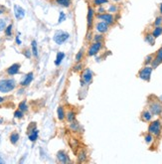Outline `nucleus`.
I'll list each match as a JSON object with an SVG mask.
<instances>
[{
    "label": "nucleus",
    "mask_w": 162,
    "mask_h": 164,
    "mask_svg": "<svg viewBox=\"0 0 162 164\" xmlns=\"http://www.w3.org/2000/svg\"><path fill=\"white\" fill-rule=\"evenodd\" d=\"M18 109H21L22 112H27V110H28V105H27L26 101H23L20 102L19 105H18Z\"/></svg>",
    "instance_id": "29"
},
{
    "label": "nucleus",
    "mask_w": 162,
    "mask_h": 164,
    "mask_svg": "<svg viewBox=\"0 0 162 164\" xmlns=\"http://www.w3.org/2000/svg\"><path fill=\"white\" fill-rule=\"evenodd\" d=\"M2 122H3V120H2V118H0V124H1Z\"/></svg>",
    "instance_id": "49"
},
{
    "label": "nucleus",
    "mask_w": 162,
    "mask_h": 164,
    "mask_svg": "<svg viewBox=\"0 0 162 164\" xmlns=\"http://www.w3.org/2000/svg\"><path fill=\"white\" fill-rule=\"evenodd\" d=\"M78 159H79V162H85L87 160V153L85 152V151L80 152L79 156H78Z\"/></svg>",
    "instance_id": "30"
},
{
    "label": "nucleus",
    "mask_w": 162,
    "mask_h": 164,
    "mask_svg": "<svg viewBox=\"0 0 162 164\" xmlns=\"http://www.w3.org/2000/svg\"><path fill=\"white\" fill-rule=\"evenodd\" d=\"M16 43H17V45H21V40H20L19 39V36H17V37H16Z\"/></svg>",
    "instance_id": "43"
},
{
    "label": "nucleus",
    "mask_w": 162,
    "mask_h": 164,
    "mask_svg": "<svg viewBox=\"0 0 162 164\" xmlns=\"http://www.w3.org/2000/svg\"><path fill=\"white\" fill-rule=\"evenodd\" d=\"M159 12H160V14H162V3L159 5Z\"/></svg>",
    "instance_id": "44"
},
{
    "label": "nucleus",
    "mask_w": 162,
    "mask_h": 164,
    "mask_svg": "<svg viewBox=\"0 0 162 164\" xmlns=\"http://www.w3.org/2000/svg\"><path fill=\"white\" fill-rule=\"evenodd\" d=\"M76 116L77 113L74 112V110H69V112L66 113V118L69 122H73L76 120Z\"/></svg>",
    "instance_id": "17"
},
{
    "label": "nucleus",
    "mask_w": 162,
    "mask_h": 164,
    "mask_svg": "<svg viewBox=\"0 0 162 164\" xmlns=\"http://www.w3.org/2000/svg\"><path fill=\"white\" fill-rule=\"evenodd\" d=\"M92 77H94V73L92 72V70L89 69V68L85 69L83 74H82V81H81V85L85 86V85L90 84L92 81Z\"/></svg>",
    "instance_id": "6"
},
{
    "label": "nucleus",
    "mask_w": 162,
    "mask_h": 164,
    "mask_svg": "<svg viewBox=\"0 0 162 164\" xmlns=\"http://www.w3.org/2000/svg\"><path fill=\"white\" fill-rule=\"evenodd\" d=\"M24 54H25V56L27 57L28 59L31 58V51H29V50H26L25 52H24Z\"/></svg>",
    "instance_id": "42"
},
{
    "label": "nucleus",
    "mask_w": 162,
    "mask_h": 164,
    "mask_svg": "<svg viewBox=\"0 0 162 164\" xmlns=\"http://www.w3.org/2000/svg\"><path fill=\"white\" fill-rule=\"evenodd\" d=\"M162 63V47L158 49L155 58L152 61V68H156Z\"/></svg>",
    "instance_id": "12"
},
{
    "label": "nucleus",
    "mask_w": 162,
    "mask_h": 164,
    "mask_svg": "<svg viewBox=\"0 0 162 164\" xmlns=\"http://www.w3.org/2000/svg\"><path fill=\"white\" fill-rule=\"evenodd\" d=\"M96 14H102V13H104V12H107V9L104 7V5L103 6H99L98 9L96 10Z\"/></svg>",
    "instance_id": "37"
},
{
    "label": "nucleus",
    "mask_w": 162,
    "mask_h": 164,
    "mask_svg": "<svg viewBox=\"0 0 162 164\" xmlns=\"http://www.w3.org/2000/svg\"><path fill=\"white\" fill-rule=\"evenodd\" d=\"M57 159H58V160L60 162H62V163H67V162L70 161L68 154L65 152L64 150H60L59 152L57 153Z\"/></svg>",
    "instance_id": "14"
},
{
    "label": "nucleus",
    "mask_w": 162,
    "mask_h": 164,
    "mask_svg": "<svg viewBox=\"0 0 162 164\" xmlns=\"http://www.w3.org/2000/svg\"><path fill=\"white\" fill-rule=\"evenodd\" d=\"M160 100H161V101H162V96H161V97H160Z\"/></svg>",
    "instance_id": "50"
},
{
    "label": "nucleus",
    "mask_w": 162,
    "mask_h": 164,
    "mask_svg": "<svg viewBox=\"0 0 162 164\" xmlns=\"http://www.w3.org/2000/svg\"><path fill=\"white\" fill-rule=\"evenodd\" d=\"M64 58H65V53L64 52H58V54H57V57H56V60H55V65L56 66L61 65V63H62Z\"/></svg>",
    "instance_id": "20"
},
{
    "label": "nucleus",
    "mask_w": 162,
    "mask_h": 164,
    "mask_svg": "<svg viewBox=\"0 0 162 164\" xmlns=\"http://www.w3.org/2000/svg\"><path fill=\"white\" fill-rule=\"evenodd\" d=\"M6 29V21L3 19H0V31H3Z\"/></svg>",
    "instance_id": "36"
},
{
    "label": "nucleus",
    "mask_w": 162,
    "mask_h": 164,
    "mask_svg": "<svg viewBox=\"0 0 162 164\" xmlns=\"http://www.w3.org/2000/svg\"><path fill=\"white\" fill-rule=\"evenodd\" d=\"M31 46H32V55L35 57H38V47H37V42H36L35 40L32 41Z\"/></svg>",
    "instance_id": "25"
},
{
    "label": "nucleus",
    "mask_w": 162,
    "mask_h": 164,
    "mask_svg": "<svg viewBox=\"0 0 162 164\" xmlns=\"http://www.w3.org/2000/svg\"><path fill=\"white\" fill-rule=\"evenodd\" d=\"M103 48V42H94L92 43V45L90 46L88 50V56H96L99 54V52L102 50Z\"/></svg>",
    "instance_id": "7"
},
{
    "label": "nucleus",
    "mask_w": 162,
    "mask_h": 164,
    "mask_svg": "<svg viewBox=\"0 0 162 164\" xmlns=\"http://www.w3.org/2000/svg\"><path fill=\"white\" fill-rule=\"evenodd\" d=\"M69 38H70V34H69L68 32L63 31V30L57 31V32L55 33V34H54V37H53V39H54V41H55V43H56V44H58V45H62V44H64Z\"/></svg>",
    "instance_id": "3"
},
{
    "label": "nucleus",
    "mask_w": 162,
    "mask_h": 164,
    "mask_svg": "<svg viewBox=\"0 0 162 164\" xmlns=\"http://www.w3.org/2000/svg\"><path fill=\"white\" fill-rule=\"evenodd\" d=\"M144 140L146 143H151L153 141V135L151 133H148L145 135V137H144Z\"/></svg>",
    "instance_id": "33"
},
{
    "label": "nucleus",
    "mask_w": 162,
    "mask_h": 164,
    "mask_svg": "<svg viewBox=\"0 0 162 164\" xmlns=\"http://www.w3.org/2000/svg\"><path fill=\"white\" fill-rule=\"evenodd\" d=\"M66 18H67V16H66V14H65V12L61 11V12H60V15H59L58 23H59V24H60V23H63L65 20H66Z\"/></svg>",
    "instance_id": "31"
},
{
    "label": "nucleus",
    "mask_w": 162,
    "mask_h": 164,
    "mask_svg": "<svg viewBox=\"0 0 162 164\" xmlns=\"http://www.w3.org/2000/svg\"><path fill=\"white\" fill-rule=\"evenodd\" d=\"M155 37L152 35V33H148V34L145 35V41L149 44V45H151V46H153L155 43Z\"/></svg>",
    "instance_id": "19"
},
{
    "label": "nucleus",
    "mask_w": 162,
    "mask_h": 164,
    "mask_svg": "<svg viewBox=\"0 0 162 164\" xmlns=\"http://www.w3.org/2000/svg\"><path fill=\"white\" fill-rule=\"evenodd\" d=\"M23 113L21 109H17V110H15V113H14V117L15 118H22L23 117Z\"/></svg>",
    "instance_id": "35"
},
{
    "label": "nucleus",
    "mask_w": 162,
    "mask_h": 164,
    "mask_svg": "<svg viewBox=\"0 0 162 164\" xmlns=\"http://www.w3.org/2000/svg\"><path fill=\"white\" fill-rule=\"evenodd\" d=\"M12 29H13V25H12V24L8 25V26L6 27V29H5V35H6V36H11V34H12Z\"/></svg>",
    "instance_id": "34"
},
{
    "label": "nucleus",
    "mask_w": 162,
    "mask_h": 164,
    "mask_svg": "<svg viewBox=\"0 0 162 164\" xmlns=\"http://www.w3.org/2000/svg\"><path fill=\"white\" fill-rule=\"evenodd\" d=\"M92 39V34L91 33V31H89L88 34H87V40L88 41H91Z\"/></svg>",
    "instance_id": "41"
},
{
    "label": "nucleus",
    "mask_w": 162,
    "mask_h": 164,
    "mask_svg": "<svg viewBox=\"0 0 162 164\" xmlns=\"http://www.w3.org/2000/svg\"><path fill=\"white\" fill-rule=\"evenodd\" d=\"M92 3L94 7H99L104 5V4H107L108 0H92Z\"/></svg>",
    "instance_id": "22"
},
{
    "label": "nucleus",
    "mask_w": 162,
    "mask_h": 164,
    "mask_svg": "<svg viewBox=\"0 0 162 164\" xmlns=\"http://www.w3.org/2000/svg\"><path fill=\"white\" fill-rule=\"evenodd\" d=\"M148 132L151 133L152 135H155V136H159V134L161 133V122H160V120L152 121L148 126Z\"/></svg>",
    "instance_id": "5"
},
{
    "label": "nucleus",
    "mask_w": 162,
    "mask_h": 164,
    "mask_svg": "<svg viewBox=\"0 0 162 164\" xmlns=\"http://www.w3.org/2000/svg\"><path fill=\"white\" fill-rule=\"evenodd\" d=\"M4 101H5V98H4V97H0V104H2V102H3Z\"/></svg>",
    "instance_id": "45"
},
{
    "label": "nucleus",
    "mask_w": 162,
    "mask_h": 164,
    "mask_svg": "<svg viewBox=\"0 0 162 164\" xmlns=\"http://www.w3.org/2000/svg\"><path fill=\"white\" fill-rule=\"evenodd\" d=\"M112 1H115V2H119V1H121V0H112Z\"/></svg>",
    "instance_id": "48"
},
{
    "label": "nucleus",
    "mask_w": 162,
    "mask_h": 164,
    "mask_svg": "<svg viewBox=\"0 0 162 164\" xmlns=\"http://www.w3.org/2000/svg\"><path fill=\"white\" fill-rule=\"evenodd\" d=\"M141 118L144 121H150L152 118V113L150 110H144V112L141 113Z\"/></svg>",
    "instance_id": "18"
},
{
    "label": "nucleus",
    "mask_w": 162,
    "mask_h": 164,
    "mask_svg": "<svg viewBox=\"0 0 162 164\" xmlns=\"http://www.w3.org/2000/svg\"><path fill=\"white\" fill-rule=\"evenodd\" d=\"M77 64H78V65H76V66H75V67H74V70H75V71H77V72H78V71H81V70L83 69V65H82V64H80V63H77Z\"/></svg>",
    "instance_id": "40"
},
{
    "label": "nucleus",
    "mask_w": 162,
    "mask_h": 164,
    "mask_svg": "<svg viewBox=\"0 0 162 164\" xmlns=\"http://www.w3.org/2000/svg\"><path fill=\"white\" fill-rule=\"evenodd\" d=\"M117 11H119V7H117V5H115V4H111V5H108L107 12H109V13L115 14Z\"/></svg>",
    "instance_id": "27"
},
{
    "label": "nucleus",
    "mask_w": 162,
    "mask_h": 164,
    "mask_svg": "<svg viewBox=\"0 0 162 164\" xmlns=\"http://www.w3.org/2000/svg\"><path fill=\"white\" fill-rule=\"evenodd\" d=\"M57 113H58V118L60 120H63L64 118L66 117V113H65L63 106H59L58 109H57Z\"/></svg>",
    "instance_id": "23"
},
{
    "label": "nucleus",
    "mask_w": 162,
    "mask_h": 164,
    "mask_svg": "<svg viewBox=\"0 0 162 164\" xmlns=\"http://www.w3.org/2000/svg\"><path fill=\"white\" fill-rule=\"evenodd\" d=\"M19 70H20V64L15 63L13 65H11L10 67L7 69V74L9 76H14L19 72Z\"/></svg>",
    "instance_id": "15"
},
{
    "label": "nucleus",
    "mask_w": 162,
    "mask_h": 164,
    "mask_svg": "<svg viewBox=\"0 0 162 164\" xmlns=\"http://www.w3.org/2000/svg\"><path fill=\"white\" fill-rule=\"evenodd\" d=\"M161 24H162V16H158V17L155 18L154 26H160Z\"/></svg>",
    "instance_id": "39"
},
{
    "label": "nucleus",
    "mask_w": 162,
    "mask_h": 164,
    "mask_svg": "<svg viewBox=\"0 0 162 164\" xmlns=\"http://www.w3.org/2000/svg\"><path fill=\"white\" fill-rule=\"evenodd\" d=\"M33 79H34V74L32 72L28 73L27 75L25 76V78H24V80L21 82V86H22V87H27V86H29L32 83Z\"/></svg>",
    "instance_id": "13"
},
{
    "label": "nucleus",
    "mask_w": 162,
    "mask_h": 164,
    "mask_svg": "<svg viewBox=\"0 0 162 164\" xmlns=\"http://www.w3.org/2000/svg\"><path fill=\"white\" fill-rule=\"evenodd\" d=\"M83 57H84V49H81V50L77 53V55H76V62L80 63L81 60L83 59Z\"/></svg>",
    "instance_id": "28"
},
{
    "label": "nucleus",
    "mask_w": 162,
    "mask_h": 164,
    "mask_svg": "<svg viewBox=\"0 0 162 164\" xmlns=\"http://www.w3.org/2000/svg\"><path fill=\"white\" fill-rule=\"evenodd\" d=\"M1 163H4V160H3V158L0 156V164H1Z\"/></svg>",
    "instance_id": "46"
},
{
    "label": "nucleus",
    "mask_w": 162,
    "mask_h": 164,
    "mask_svg": "<svg viewBox=\"0 0 162 164\" xmlns=\"http://www.w3.org/2000/svg\"><path fill=\"white\" fill-rule=\"evenodd\" d=\"M96 18L98 20H102V21L107 23L109 26L113 25L115 23V17L112 13H109V12H104L102 14H96Z\"/></svg>",
    "instance_id": "4"
},
{
    "label": "nucleus",
    "mask_w": 162,
    "mask_h": 164,
    "mask_svg": "<svg viewBox=\"0 0 162 164\" xmlns=\"http://www.w3.org/2000/svg\"><path fill=\"white\" fill-rule=\"evenodd\" d=\"M56 2L62 7H70L72 4V0H56Z\"/></svg>",
    "instance_id": "21"
},
{
    "label": "nucleus",
    "mask_w": 162,
    "mask_h": 164,
    "mask_svg": "<svg viewBox=\"0 0 162 164\" xmlns=\"http://www.w3.org/2000/svg\"><path fill=\"white\" fill-rule=\"evenodd\" d=\"M25 10H24V8H22L21 6L19 5H14V15L17 20H21L24 18V16H25Z\"/></svg>",
    "instance_id": "11"
},
{
    "label": "nucleus",
    "mask_w": 162,
    "mask_h": 164,
    "mask_svg": "<svg viewBox=\"0 0 162 164\" xmlns=\"http://www.w3.org/2000/svg\"><path fill=\"white\" fill-rule=\"evenodd\" d=\"M152 35L155 37V38H158L159 36L162 35V27L161 26H155V28L152 31Z\"/></svg>",
    "instance_id": "24"
},
{
    "label": "nucleus",
    "mask_w": 162,
    "mask_h": 164,
    "mask_svg": "<svg viewBox=\"0 0 162 164\" xmlns=\"http://www.w3.org/2000/svg\"><path fill=\"white\" fill-rule=\"evenodd\" d=\"M152 67H149V66H146V67H144L143 69H141L139 73H138V77L140 78L141 80L143 81H149L150 80V77H151V74H152Z\"/></svg>",
    "instance_id": "8"
},
{
    "label": "nucleus",
    "mask_w": 162,
    "mask_h": 164,
    "mask_svg": "<svg viewBox=\"0 0 162 164\" xmlns=\"http://www.w3.org/2000/svg\"><path fill=\"white\" fill-rule=\"evenodd\" d=\"M96 9L94 8V6L89 5L88 6V13H87V26H88L89 31H91L92 26H94V20L96 19Z\"/></svg>",
    "instance_id": "2"
},
{
    "label": "nucleus",
    "mask_w": 162,
    "mask_h": 164,
    "mask_svg": "<svg viewBox=\"0 0 162 164\" xmlns=\"http://www.w3.org/2000/svg\"><path fill=\"white\" fill-rule=\"evenodd\" d=\"M38 135H39V131H38V129H36V128L28 132V137H29V140L32 141V142H35L36 140H37Z\"/></svg>",
    "instance_id": "16"
},
{
    "label": "nucleus",
    "mask_w": 162,
    "mask_h": 164,
    "mask_svg": "<svg viewBox=\"0 0 162 164\" xmlns=\"http://www.w3.org/2000/svg\"><path fill=\"white\" fill-rule=\"evenodd\" d=\"M104 40V34H100V33H99V34H96L94 36V41L95 42H103Z\"/></svg>",
    "instance_id": "32"
},
{
    "label": "nucleus",
    "mask_w": 162,
    "mask_h": 164,
    "mask_svg": "<svg viewBox=\"0 0 162 164\" xmlns=\"http://www.w3.org/2000/svg\"><path fill=\"white\" fill-rule=\"evenodd\" d=\"M149 110H150L152 114L159 116L162 113V105L159 101H153L150 104V105H149Z\"/></svg>",
    "instance_id": "9"
},
{
    "label": "nucleus",
    "mask_w": 162,
    "mask_h": 164,
    "mask_svg": "<svg viewBox=\"0 0 162 164\" xmlns=\"http://www.w3.org/2000/svg\"><path fill=\"white\" fill-rule=\"evenodd\" d=\"M19 140V134L17 132H13V133H11L10 135V141L12 144H16V143L18 142Z\"/></svg>",
    "instance_id": "26"
},
{
    "label": "nucleus",
    "mask_w": 162,
    "mask_h": 164,
    "mask_svg": "<svg viewBox=\"0 0 162 164\" xmlns=\"http://www.w3.org/2000/svg\"><path fill=\"white\" fill-rule=\"evenodd\" d=\"M3 12H4V10H3V9H0V14H2Z\"/></svg>",
    "instance_id": "47"
},
{
    "label": "nucleus",
    "mask_w": 162,
    "mask_h": 164,
    "mask_svg": "<svg viewBox=\"0 0 162 164\" xmlns=\"http://www.w3.org/2000/svg\"><path fill=\"white\" fill-rule=\"evenodd\" d=\"M152 61H153V57H152V55H149V56L146 57V58H145V62H144V64L146 65V66H148L149 64H151V63H152Z\"/></svg>",
    "instance_id": "38"
},
{
    "label": "nucleus",
    "mask_w": 162,
    "mask_h": 164,
    "mask_svg": "<svg viewBox=\"0 0 162 164\" xmlns=\"http://www.w3.org/2000/svg\"><path fill=\"white\" fill-rule=\"evenodd\" d=\"M96 30L98 33H100V34H104V33H107L108 31V28H109V25L107 23L104 22V21H98L96 23Z\"/></svg>",
    "instance_id": "10"
},
{
    "label": "nucleus",
    "mask_w": 162,
    "mask_h": 164,
    "mask_svg": "<svg viewBox=\"0 0 162 164\" xmlns=\"http://www.w3.org/2000/svg\"><path fill=\"white\" fill-rule=\"evenodd\" d=\"M16 88V82L13 79H5L0 81V92L9 93Z\"/></svg>",
    "instance_id": "1"
}]
</instances>
